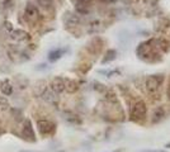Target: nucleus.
<instances>
[{
    "mask_svg": "<svg viewBox=\"0 0 170 152\" xmlns=\"http://www.w3.org/2000/svg\"><path fill=\"white\" fill-rule=\"evenodd\" d=\"M163 83H164L163 75H150L145 81V86L148 93H156L163 86Z\"/></svg>",
    "mask_w": 170,
    "mask_h": 152,
    "instance_id": "obj_2",
    "label": "nucleus"
},
{
    "mask_svg": "<svg viewBox=\"0 0 170 152\" xmlns=\"http://www.w3.org/2000/svg\"><path fill=\"white\" fill-rule=\"evenodd\" d=\"M3 6L5 9L10 8V6H12V0H3Z\"/></svg>",
    "mask_w": 170,
    "mask_h": 152,
    "instance_id": "obj_17",
    "label": "nucleus"
},
{
    "mask_svg": "<svg viewBox=\"0 0 170 152\" xmlns=\"http://www.w3.org/2000/svg\"><path fill=\"white\" fill-rule=\"evenodd\" d=\"M3 133H4V129H3L2 126H0V134H3Z\"/></svg>",
    "mask_w": 170,
    "mask_h": 152,
    "instance_id": "obj_20",
    "label": "nucleus"
},
{
    "mask_svg": "<svg viewBox=\"0 0 170 152\" xmlns=\"http://www.w3.org/2000/svg\"><path fill=\"white\" fill-rule=\"evenodd\" d=\"M100 2H103V3H113L114 0H100Z\"/></svg>",
    "mask_w": 170,
    "mask_h": 152,
    "instance_id": "obj_19",
    "label": "nucleus"
},
{
    "mask_svg": "<svg viewBox=\"0 0 170 152\" xmlns=\"http://www.w3.org/2000/svg\"><path fill=\"white\" fill-rule=\"evenodd\" d=\"M36 3L41 9H43L45 12H51V10H54L52 0H36Z\"/></svg>",
    "mask_w": 170,
    "mask_h": 152,
    "instance_id": "obj_9",
    "label": "nucleus"
},
{
    "mask_svg": "<svg viewBox=\"0 0 170 152\" xmlns=\"http://www.w3.org/2000/svg\"><path fill=\"white\" fill-rule=\"evenodd\" d=\"M115 51L114 49H109L108 52H107V57H104V60H103V64H105V62H109V61H112V60H114L115 58Z\"/></svg>",
    "mask_w": 170,
    "mask_h": 152,
    "instance_id": "obj_15",
    "label": "nucleus"
},
{
    "mask_svg": "<svg viewBox=\"0 0 170 152\" xmlns=\"http://www.w3.org/2000/svg\"><path fill=\"white\" fill-rule=\"evenodd\" d=\"M0 90H2V93L4 95H12L13 94V86L8 80H4L3 83L0 84Z\"/></svg>",
    "mask_w": 170,
    "mask_h": 152,
    "instance_id": "obj_11",
    "label": "nucleus"
},
{
    "mask_svg": "<svg viewBox=\"0 0 170 152\" xmlns=\"http://www.w3.org/2000/svg\"><path fill=\"white\" fill-rule=\"evenodd\" d=\"M166 117V111H165V108L164 107H159L154 110V114H152V123H157V122H160L161 119H164Z\"/></svg>",
    "mask_w": 170,
    "mask_h": 152,
    "instance_id": "obj_8",
    "label": "nucleus"
},
{
    "mask_svg": "<svg viewBox=\"0 0 170 152\" xmlns=\"http://www.w3.org/2000/svg\"><path fill=\"white\" fill-rule=\"evenodd\" d=\"M24 18L28 23H36L38 22L39 19V12H38V8L32 4V3H28L26 5V9H24Z\"/></svg>",
    "mask_w": 170,
    "mask_h": 152,
    "instance_id": "obj_4",
    "label": "nucleus"
},
{
    "mask_svg": "<svg viewBox=\"0 0 170 152\" xmlns=\"http://www.w3.org/2000/svg\"><path fill=\"white\" fill-rule=\"evenodd\" d=\"M62 53H63V51L62 49H56V51H52V52L50 53V61H52V62H54V61H57L61 56H62Z\"/></svg>",
    "mask_w": 170,
    "mask_h": 152,
    "instance_id": "obj_14",
    "label": "nucleus"
},
{
    "mask_svg": "<svg viewBox=\"0 0 170 152\" xmlns=\"http://www.w3.org/2000/svg\"><path fill=\"white\" fill-rule=\"evenodd\" d=\"M8 109H9V101H8L5 98L0 96V110H2V111H5V110H8Z\"/></svg>",
    "mask_w": 170,
    "mask_h": 152,
    "instance_id": "obj_16",
    "label": "nucleus"
},
{
    "mask_svg": "<svg viewBox=\"0 0 170 152\" xmlns=\"http://www.w3.org/2000/svg\"><path fill=\"white\" fill-rule=\"evenodd\" d=\"M22 137L28 142L36 141V134H34L33 127H32V122L29 119H24L23 124H22Z\"/></svg>",
    "mask_w": 170,
    "mask_h": 152,
    "instance_id": "obj_5",
    "label": "nucleus"
},
{
    "mask_svg": "<svg viewBox=\"0 0 170 152\" xmlns=\"http://www.w3.org/2000/svg\"><path fill=\"white\" fill-rule=\"evenodd\" d=\"M12 38L17 42H24V41H28L30 38V36L23 29H17L12 32Z\"/></svg>",
    "mask_w": 170,
    "mask_h": 152,
    "instance_id": "obj_7",
    "label": "nucleus"
},
{
    "mask_svg": "<svg viewBox=\"0 0 170 152\" xmlns=\"http://www.w3.org/2000/svg\"><path fill=\"white\" fill-rule=\"evenodd\" d=\"M168 98L170 100V79H169V83H168Z\"/></svg>",
    "mask_w": 170,
    "mask_h": 152,
    "instance_id": "obj_18",
    "label": "nucleus"
},
{
    "mask_svg": "<svg viewBox=\"0 0 170 152\" xmlns=\"http://www.w3.org/2000/svg\"><path fill=\"white\" fill-rule=\"evenodd\" d=\"M65 23L67 25H78V23H79V17L76 14L67 13L66 17H65Z\"/></svg>",
    "mask_w": 170,
    "mask_h": 152,
    "instance_id": "obj_12",
    "label": "nucleus"
},
{
    "mask_svg": "<svg viewBox=\"0 0 170 152\" xmlns=\"http://www.w3.org/2000/svg\"><path fill=\"white\" fill-rule=\"evenodd\" d=\"M37 129L42 136H50L55 132L56 127L48 119H38L37 120Z\"/></svg>",
    "mask_w": 170,
    "mask_h": 152,
    "instance_id": "obj_3",
    "label": "nucleus"
},
{
    "mask_svg": "<svg viewBox=\"0 0 170 152\" xmlns=\"http://www.w3.org/2000/svg\"><path fill=\"white\" fill-rule=\"evenodd\" d=\"M74 3H75L79 12H87V9L91 4V0H74Z\"/></svg>",
    "mask_w": 170,
    "mask_h": 152,
    "instance_id": "obj_10",
    "label": "nucleus"
},
{
    "mask_svg": "<svg viewBox=\"0 0 170 152\" xmlns=\"http://www.w3.org/2000/svg\"><path fill=\"white\" fill-rule=\"evenodd\" d=\"M146 114H147L146 104L142 100L135 101V103L132 104V107H131V118L136 122H140V120L145 119Z\"/></svg>",
    "mask_w": 170,
    "mask_h": 152,
    "instance_id": "obj_1",
    "label": "nucleus"
},
{
    "mask_svg": "<svg viewBox=\"0 0 170 152\" xmlns=\"http://www.w3.org/2000/svg\"><path fill=\"white\" fill-rule=\"evenodd\" d=\"M51 90L55 94H60L62 91H65V79L62 77H55L51 83Z\"/></svg>",
    "mask_w": 170,
    "mask_h": 152,
    "instance_id": "obj_6",
    "label": "nucleus"
},
{
    "mask_svg": "<svg viewBox=\"0 0 170 152\" xmlns=\"http://www.w3.org/2000/svg\"><path fill=\"white\" fill-rule=\"evenodd\" d=\"M65 90L69 93H74L78 90V83H75L74 80H65Z\"/></svg>",
    "mask_w": 170,
    "mask_h": 152,
    "instance_id": "obj_13",
    "label": "nucleus"
}]
</instances>
